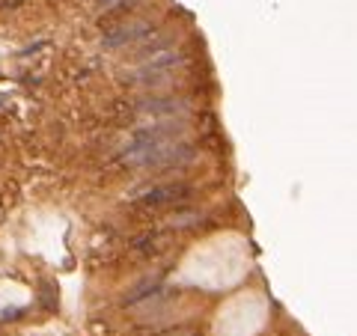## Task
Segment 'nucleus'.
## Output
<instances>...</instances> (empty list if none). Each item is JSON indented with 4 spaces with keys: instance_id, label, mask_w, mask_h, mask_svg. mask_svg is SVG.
<instances>
[{
    "instance_id": "1",
    "label": "nucleus",
    "mask_w": 357,
    "mask_h": 336,
    "mask_svg": "<svg viewBox=\"0 0 357 336\" xmlns=\"http://www.w3.org/2000/svg\"><path fill=\"white\" fill-rule=\"evenodd\" d=\"M152 24L149 21H134V24H122L116 27L113 33L104 36V48H119V45H128V42H137V39H146L152 36Z\"/></svg>"
},
{
    "instance_id": "2",
    "label": "nucleus",
    "mask_w": 357,
    "mask_h": 336,
    "mask_svg": "<svg viewBox=\"0 0 357 336\" xmlns=\"http://www.w3.org/2000/svg\"><path fill=\"white\" fill-rule=\"evenodd\" d=\"M182 63V54H176V51H161V54H155L146 66H140L137 71H134V78L137 81H155V78H161L164 71H170L173 66H178Z\"/></svg>"
},
{
    "instance_id": "3",
    "label": "nucleus",
    "mask_w": 357,
    "mask_h": 336,
    "mask_svg": "<svg viewBox=\"0 0 357 336\" xmlns=\"http://www.w3.org/2000/svg\"><path fill=\"white\" fill-rule=\"evenodd\" d=\"M191 191L185 184H158V188H146V191H137L134 197L146 205H164V202H173L178 197H188Z\"/></svg>"
},
{
    "instance_id": "4",
    "label": "nucleus",
    "mask_w": 357,
    "mask_h": 336,
    "mask_svg": "<svg viewBox=\"0 0 357 336\" xmlns=\"http://www.w3.org/2000/svg\"><path fill=\"white\" fill-rule=\"evenodd\" d=\"M182 107L176 98H152V101H143L140 110L143 113H152V116H161V113H176V110Z\"/></svg>"
},
{
    "instance_id": "5",
    "label": "nucleus",
    "mask_w": 357,
    "mask_h": 336,
    "mask_svg": "<svg viewBox=\"0 0 357 336\" xmlns=\"http://www.w3.org/2000/svg\"><path fill=\"white\" fill-rule=\"evenodd\" d=\"M191 220H197V214H173L170 217L173 226H191Z\"/></svg>"
}]
</instances>
